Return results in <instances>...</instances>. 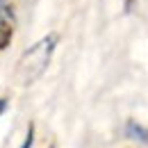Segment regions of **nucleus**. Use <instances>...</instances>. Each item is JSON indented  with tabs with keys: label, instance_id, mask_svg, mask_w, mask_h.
<instances>
[{
	"label": "nucleus",
	"instance_id": "f257e3e1",
	"mask_svg": "<svg viewBox=\"0 0 148 148\" xmlns=\"http://www.w3.org/2000/svg\"><path fill=\"white\" fill-rule=\"evenodd\" d=\"M57 46V37L55 34H48L41 41H37L32 48H27L18 59V66H16V80H18L23 87L37 82L39 77L43 75V71L48 69L50 64V57L53 50Z\"/></svg>",
	"mask_w": 148,
	"mask_h": 148
},
{
	"label": "nucleus",
	"instance_id": "f03ea898",
	"mask_svg": "<svg viewBox=\"0 0 148 148\" xmlns=\"http://www.w3.org/2000/svg\"><path fill=\"white\" fill-rule=\"evenodd\" d=\"M12 34H14V14L9 7L0 5V48L9 46Z\"/></svg>",
	"mask_w": 148,
	"mask_h": 148
},
{
	"label": "nucleus",
	"instance_id": "7ed1b4c3",
	"mask_svg": "<svg viewBox=\"0 0 148 148\" xmlns=\"http://www.w3.org/2000/svg\"><path fill=\"white\" fill-rule=\"evenodd\" d=\"M125 137L139 141V144H148V130L141 123H134V121H130L128 125H125Z\"/></svg>",
	"mask_w": 148,
	"mask_h": 148
},
{
	"label": "nucleus",
	"instance_id": "20e7f679",
	"mask_svg": "<svg viewBox=\"0 0 148 148\" xmlns=\"http://www.w3.org/2000/svg\"><path fill=\"white\" fill-rule=\"evenodd\" d=\"M32 144H34V128L30 125V128H27V134H25V141H23L21 148H32Z\"/></svg>",
	"mask_w": 148,
	"mask_h": 148
},
{
	"label": "nucleus",
	"instance_id": "39448f33",
	"mask_svg": "<svg viewBox=\"0 0 148 148\" xmlns=\"http://www.w3.org/2000/svg\"><path fill=\"white\" fill-rule=\"evenodd\" d=\"M5 110H7V100H5V98H0V116L5 114Z\"/></svg>",
	"mask_w": 148,
	"mask_h": 148
},
{
	"label": "nucleus",
	"instance_id": "423d86ee",
	"mask_svg": "<svg viewBox=\"0 0 148 148\" xmlns=\"http://www.w3.org/2000/svg\"><path fill=\"white\" fill-rule=\"evenodd\" d=\"M0 2H2V0H0Z\"/></svg>",
	"mask_w": 148,
	"mask_h": 148
}]
</instances>
